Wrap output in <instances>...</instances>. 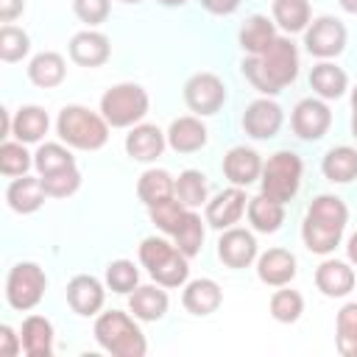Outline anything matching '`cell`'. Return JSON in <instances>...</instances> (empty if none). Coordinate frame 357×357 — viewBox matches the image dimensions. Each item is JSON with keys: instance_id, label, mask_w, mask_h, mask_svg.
<instances>
[{"instance_id": "obj_1", "label": "cell", "mask_w": 357, "mask_h": 357, "mask_svg": "<svg viewBox=\"0 0 357 357\" xmlns=\"http://www.w3.org/2000/svg\"><path fill=\"white\" fill-rule=\"evenodd\" d=\"M243 75L259 89L262 95H276L298 75V53L290 39L276 36L268 50L248 56L243 61Z\"/></svg>"}, {"instance_id": "obj_2", "label": "cell", "mask_w": 357, "mask_h": 357, "mask_svg": "<svg viewBox=\"0 0 357 357\" xmlns=\"http://www.w3.org/2000/svg\"><path fill=\"white\" fill-rule=\"evenodd\" d=\"M346 220H349V209L337 195H318L304 215V226H301L304 245L312 254L335 251V245L343 237Z\"/></svg>"}, {"instance_id": "obj_3", "label": "cell", "mask_w": 357, "mask_h": 357, "mask_svg": "<svg viewBox=\"0 0 357 357\" xmlns=\"http://www.w3.org/2000/svg\"><path fill=\"white\" fill-rule=\"evenodd\" d=\"M95 340L114 357H142L148 351L139 326L120 310H109L95 321Z\"/></svg>"}, {"instance_id": "obj_4", "label": "cell", "mask_w": 357, "mask_h": 357, "mask_svg": "<svg viewBox=\"0 0 357 357\" xmlns=\"http://www.w3.org/2000/svg\"><path fill=\"white\" fill-rule=\"evenodd\" d=\"M59 137L81 151H98L109 139V123L103 114H95L84 106H64L56 120Z\"/></svg>"}, {"instance_id": "obj_5", "label": "cell", "mask_w": 357, "mask_h": 357, "mask_svg": "<svg viewBox=\"0 0 357 357\" xmlns=\"http://www.w3.org/2000/svg\"><path fill=\"white\" fill-rule=\"evenodd\" d=\"M139 262L148 268V273L162 284V287H178L187 282V273H190V265H187V257L159 240V237H145L142 245H139Z\"/></svg>"}, {"instance_id": "obj_6", "label": "cell", "mask_w": 357, "mask_h": 357, "mask_svg": "<svg viewBox=\"0 0 357 357\" xmlns=\"http://www.w3.org/2000/svg\"><path fill=\"white\" fill-rule=\"evenodd\" d=\"M100 112L112 128H126L148 114V92L139 84H117L103 92Z\"/></svg>"}, {"instance_id": "obj_7", "label": "cell", "mask_w": 357, "mask_h": 357, "mask_svg": "<svg viewBox=\"0 0 357 357\" xmlns=\"http://www.w3.org/2000/svg\"><path fill=\"white\" fill-rule=\"evenodd\" d=\"M301 184V159L293 151H279L262 165V195L287 204Z\"/></svg>"}, {"instance_id": "obj_8", "label": "cell", "mask_w": 357, "mask_h": 357, "mask_svg": "<svg viewBox=\"0 0 357 357\" xmlns=\"http://www.w3.org/2000/svg\"><path fill=\"white\" fill-rule=\"evenodd\" d=\"M47 279L36 262H17L6 279V301L14 310H33L45 296Z\"/></svg>"}, {"instance_id": "obj_9", "label": "cell", "mask_w": 357, "mask_h": 357, "mask_svg": "<svg viewBox=\"0 0 357 357\" xmlns=\"http://www.w3.org/2000/svg\"><path fill=\"white\" fill-rule=\"evenodd\" d=\"M184 100L195 114H215L226 100V86L212 73H195L184 84Z\"/></svg>"}, {"instance_id": "obj_10", "label": "cell", "mask_w": 357, "mask_h": 357, "mask_svg": "<svg viewBox=\"0 0 357 357\" xmlns=\"http://www.w3.org/2000/svg\"><path fill=\"white\" fill-rule=\"evenodd\" d=\"M304 45L312 56L318 59H332L346 47V28L340 20L335 17H318L307 33H304Z\"/></svg>"}, {"instance_id": "obj_11", "label": "cell", "mask_w": 357, "mask_h": 357, "mask_svg": "<svg viewBox=\"0 0 357 357\" xmlns=\"http://www.w3.org/2000/svg\"><path fill=\"white\" fill-rule=\"evenodd\" d=\"M332 126V112L318 98H304L293 109V131L301 139H321Z\"/></svg>"}, {"instance_id": "obj_12", "label": "cell", "mask_w": 357, "mask_h": 357, "mask_svg": "<svg viewBox=\"0 0 357 357\" xmlns=\"http://www.w3.org/2000/svg\"><path fill=\"white\" fill-rule=\"evenodd\" d=\"M243 128L254 139L276 137V131L282 128V109H279V103H273L268 98H259V100L248 103L245 112H243Z\"/></svg>"}, {"instance_id": "obj_13", "label": "cell", "mask_w": 357, "mask_h": 357, "mask_svg": "<svg viewBox=\"0 0 357 357\" xmlns=\"http://www.w3.org/2000/svg\"><path fill=\"white\" fill-rule=\"evenodd\" d=\"M245 212V192L240 187H229L206 204V223L215 229H231Z\"/></svg>"}, {"instance_id": "obj_14", "label": "cell", "mask_w": 357, "mask_h": 357, "mask_svg": "<svg viewBox=\"0 0 357 357\" xmlns=\"http://www.w3.org/2000/svg\"><path fill=\"white\" fill-rule=\"evenodd\" d=\"M218 257L229 268H245V265H251L254 257H257V240H254V234L245 231V229H229V231H223V237L218 240Z\"/></svg>"}, {"instance_id": "obj_15", "label": "cell", "mask_w": 357, "mask_h": 357, "mask_svg": "<svg viewBox=\"0 0 357 357\" xmlns=\"http://www.w3.org/2000/svg\"><path fill=\"white\" fill-rule=\"evenodd\" d=\"M223 173L234 187H248L262 173V159L254 148L237 145L223 156Z\"/></svg>"}, {"instance_id": "obj_16", "label": "cell", "mask_w": 357, "mask_h": 357, "mask_svg": "<svg viewBox=\"0 0 357 357\" xmlns=\"http://www.w3.org/2000/svg\"><path fill=\"white\" fill-rule=\"evenodd\" d=\"M257 276L271 287H284L296 276V257L287 248H268L257 262Z\"/></svg>"}, {"instance_id": "obj_17", "label": "cell", "mask_w": 357, "mask_h": 357, "mask_svg": "<svg viewBox=\"0 0 357 357\" xmlns=\"http://www.w3.org/2000/svg\"><path fill=\"white\" fill-rule=\"evenodd\" d=\"M67 304L78 315H95L103 307V284L95 276H73L67 284Z\"/></svg>"}, {"instance_id": "obj_18", "label": "cell", "mask_w": 357, "mask_h": 357, "mask_svg": "<svg viewBox=\"0 0 357 357\" xmlns=\"http://www.w3.org/2000/svg\"><path fill=\"white\" fill-rule=\"evenodd\" d=\"M109 39L98 31H81L70 39V59L81 67H100L109 59Z\"/></svg>"}, {"instance_id": "obj_19", "label": "cell", "mask_w": 357, "mask_h": 357, "mask_svg": "<svg viewBox=\"0 0 357 357\" xmlns=\"http://www.w3.org/2000/svg\"><path fill=\"white\" fill-rule=\"evenodd\" d=\"M126 151L128 156H134L137 162H153L162 156L165 151V134L151 126V123H142V126H134L126 137Z\"/></svg>"}, {"instance_id": "obj_20", "label": "cell", "mask_w": 357, "mask_h": 357, "mask_svg": "<svg viewBox=\"0 0 357 357\" xmlns=\"http://www.w3.org/2000/svg\"><path fill=\"white\" fill-rule=\"evenodd\" d=\"M167 145L178 153H195L206 145V126L198 117H178L167 128Z\"/></svg>"}, {"instance_id": "obj_21", "label": "cell", "mask_w": 357, "mask_h": 357, "mask_svg": "<svg viewBox=\"0 0 357 357\" xmlns=\"http://www.w3.org/2000/svg\"><path fill=\"white\" fill-rule=\"evenodd\" d=\"M315 284H318V290L324 296L340 298V296L351 293V287H354V271L346 262H340V259H326L315 271Z\"/></svg>"}, {"instance_id": "obj_22", "label": "cell", "mask_w": 357, "mask_h": 357, "mask_svg": "<svg viewBox=\"0 0 357 357\" xmlns=\"http://www.w3.org/2000/svg\"><path fill=\"white\" fill-rule=\"evenodd\" d=\"M45 187H42V178H31V176H22V178H14L6 190V198H8V206L20 215H31L36 212L42 204H45Z\"/></svg>"}, {"instance_id": "obj_23", "label": "cell", "mask_w": 357, "mask_h": 357, "mask_svg": "<svg viewBox=\"0 0 357 357\" xmlns=\"http://www.w3.org/2000/svg\"><path fill=\"white\" fill-rule=\"evenodd\" d=\"M220 301H223V293H220L218 282H212V279L190 282L184 287V296H181L184 310L192 312V315H209V312H215L220 307Z\"/></svg>"}, {"instance_id": "obj_24", "label": "cell", "mask_w": 357, "mask_h": 357, "mask_svg": "<svg viewBox=\"0 0 357 357\" xmlns=\"http://www.w3.org/2000/svg\"><path fill=\"white\" fill-rule=\"evenodd\" d=\"M22 349L28 357H50L53 354V324L42 315H28L22 324Z\"/></svg>"}, {"instance_id": "obj_25", "label": "cell", "mask_w": 357, "mask_h": 357, "mask_svg": "<svg viewBox=\"0 0 357 357\" xmlns=\"http://www.w3.org/2000/svg\"><path fill=\"white\" fill-rule=\"evenodd\" d=\"M64 75H67L64 59H61L59 53H53V50H45V53L33 56L31 64H28V78H31L36 86H42V89L59 86V84L64 81Z\"/></svg>"}, {"instance_id": "obj_26", "label": "cell", "mask_w": 357, "mask_h": 357, "mask_svg": "<svg viewBox=\"0 0 357 357\" xmlns=\"http://www.w3.org/2000/svg\"><path fill=\"white\" fill-rule=\"evenodd\" d=\"M128 307L139 321H159L167 312V293L153 287V284L134 287V293L128 298Z\"/></svg>"}, {"instance_id": "obj_27", "label": "cell", "mask_w": 357, "mask_h": 357, "mask_svg": "<svg viewBox=\"0 0 357 357\" xmlns=\"http://www.w3.org/2000/svg\"><path fill=\"white\" fill-rule=\"evenodd\" d=\"M321 170H324V176H326L329 181H335V184H346V181L357 178V151L349 148V145L332 148V151L324 156Z\"/></svg>"}, {"instance_id": "obj_28", "label": "cell", "mask_w": 357, "mask_h": 357, "mask_svg": "<svg viewBox=\"0 0 357 357\" xmlns=\"http://www.w3.org/2000/svg\"><path fill=\"white\" fill-rule=\"evenodd\" d=\"M276 39V31H273V22L262 14H254L245 20V25L240 28V47L251 56L262 53L271 47V42Z\"/></svg>"}, {"instance_id": "obj_29", "label": "cell", "mask_w": 357, "mask_h": 357, "mask_svg": "<svg viewBox=\"0 0 357 357\" xmlns=\"http://www.w3.org/2000/svg\"><path fill=\"white\" fill-rule=\"evenodd\" d=\"M47 112L39 109V106H22L17 114H14V123H11V134L20 139V142H39L42 134H47Z\"/></svg>"}, {"instance_id": "obj_30", "label": "cell", "mask_w": 357, "mask_h": 357, "mask_svg": "<svg viewBox=\"0 0 357 357\" xmlns=\"http://www.w3.org/2000/svg\"><path fill=\"white\" fill-rule=\"evenodd\" d=\"M248 220L257 231H276L282 223H284V204L268 198V195H257L248 201Z\"/></svg>"}, {"instance_id": "obj_31", "label": "cell", "mask_w": 357, "mask_h": 357, "mask_svg": "<svg viewBox=\"0 0 357 357\" xmlns=\"http://www.w3.org/2000/svg\"><path fill=\"white\" fill-rule=\"evenodd\" d=\"M346 84H349L346 73H343L340 67L329 64V61L315 64L312 73H310V86H312L324 100H335V98H340V95L346 92Z\"/></svg>"}, {"instance_id": "obj_32", "label": "cell", "mask_w": 357, "mask_h": 357, "mask_svg": "<svg viewBox=\"0 0 357 357\" xmlns=\"http://www.w3.org/2000/svg\"><path fill=\"white\" fill-rule=\"evenodd\" d=\"M137 195L148 206L162 204V201H167V198L176 195V181L170 178L167 170H145L139 176V184H137Z\"/></svg>"}, {"instance_id": "obj_33", "label": "cell", "mask_w": 357, "mask_h": 357, "mask_svg": "<svg viewBox=\"0 0 357 357\" xmlns=\"http://www.w3.org/2000/svg\"><path fill=\"white\" fill-rule=\"evenodd\" d=\"M273 20L287 31H304L310 22V3L307 0H273Z\"/></svg>"}, {"instance_id": "obj_34", "label": "cell", "mask_w": 357, "mask_h": 357, "mask_svg": "<svg viewBox=\"0 0 357 357\" xmlns=\"http://www.w3.org/2000/svg\"><path fill=\"white\" fill-rule=\"evenodd\" d=\"M173 237H176V248H178L187 259L195 257V254L201 251V245H204V223H201V218H198L195 212H187Z\"/></svg>"}, {"instance_id": "obj_35", "label": "cell", "mask_w": 357, "mask_h": 357, "mask_svg": "<svg viewBox=\"0 0 357 357\" xmlns=\"http://www.w3.org/2000/svg\"><path fill=\"white\" fill-rule=\"evenodd\" d=\"M337 351L343 357H357V301H349L337 312Z\"/></svg>"}, {"instance_id": "obj_36", "label": "cell", "mask_w": 357, "mask_h": 357, "mask_svg": "<svg viewBox=\"0 0 357 357\" xmlns=\"http://www.w3.org/2000/svg\"><path fill=\"white\" fill-rule=\"evenodd\" d=\"M206 176L201 170H184L178 178H176V198L184 204V206H201L206 201Z\"/></svg>"}, {"instance_id": "obj_37", "label": "cell", "mask_w": 357, "mask_h": 357, "mask_svg": "<svg viewBox=\"0 0 357 357\" xmlns=\"http://www.w3.org/2000/svg\"><path fill=\"white\" fill-rule=\"evenodd\" d=\"M33 165H36V170H39L42 176H47V173H59V170L75 167V159H73V153H70L67 148H61V145H56V142H45V145L36 151Z\"/></svg>"}, {"instance_id": "obj_38", "label": "cell", "mask_w": 357, "mask_h": 357, "mask_svg": "<svg viewBox=\"0 0 357 357\" xmlns=\"http://www.w3.org/2000/svg\"><path fill=\"white\" fill-rule=\"evenodd\" d=\"M301 312H304L301 293H296V290H276L271 296V315L279 324H293V321L301 318Z\"/></svg>"}, {"instance_id": "obj_39", "label": "cell", "mask_w": 357, "mask_h": 357, "mask_svg": "<svg viewBox=\"0 0 357 357\" xmlns=\"http://www.w3.org/2000/svg\"><path fill=\"white\" fill-rule=\"evenodd\" d=\"M148 209H151V220H153L162 231H167V234H176L178 223H181L184 215H187V209H184V204H181L178 198H167V201L153 204V206H148Z\"/></svg>"}, {"instance_id": "obj_40", "label": "cell", "mask_w": 357, "mask_h": 357, "mask_svg": "<svg viewBox=\"0 0 357 357\" xmlns=\"http://www.w3.org/2000/svg\"><path fill=\"white\" fill-rule=\"evenodd\" d=\"M31 47V39L25 31L14 28V25H3L0 28V59L3 61H20Z\"/></svg>"}, {"instance_id": "obj_41", "label": "cell", "mask_w": 357, "mask_h": 357, "mask_svg": "<svg viewBox=\"0 0 357 357\" xmlns=\"http://www.w3.org/2000/svg\"><path fill=\"white\" fill-rule=\"evenodd\" d=\"M139 282V271L134 268V262L128 259H114L109 268H106V284L114 290V293H131Z\"/></svg>"}, {"instance_id": "obj_42", "label": "cell", "mask_w": 357, "mask_h": 357, "mask_svg": "<svg viewBox=\"0 0 357 357\" xmlns=\"http://www.w3.org/2000/svg\"><path fill=\"white\" fill-rule=\"evenodd\" d=\"M31 167V156L22 142H3L0 145V170L6 176H25Z\"/></svg>"}, {"instance_id": "obj_43", "label": "cell", "mask_w": 357, "mask_h": 357, "mask_svg": "<svg viewBox=\"0 0 357 357\" xmlns=\"http://www.w3.org/2000/svg\"><path fill=\"white\" fill-rule=\"evenodd\" d=\"M78 184H81V173H78L75 167H67V170L42 176V187H45V192L53 195V198H67V195H73V192L78 190Z\"/></svg>"}, {"instance_id": "obj_44", "label": "cell", "mask_w": 357, "mask_h": 357, "mask_svg": "<svg viewBox=\"0 0 357 357\" xmlns=\"http://www.w3.org/2000/svg\"><path fill=\"white\" fill-rule=\"evenodd\" d=\"M73 8L81 22L100 25L109 17V0H73Z\"/></svg>"}, {"instance_id": "obj_45", "label": "cell", "mask_w": 357, "mask_h": 357, "mask_svg": "<svg viewBox=\"0 0 357 357\" xmlns=\"http://www.w3.org/2000/svg\"><path fill=\"white\" fill-rule=\"evenodd\" d=\"M20 349H22V337L14 335V329L8 324H3L0 326V354L3 357H14Z\"/></svg>"}, {"instance_id": "obj_46", "label": "cell", "mask_w": 357, "mask_h": 357, "mask_svg": "<svg viewBox=\"0 0 357 357\" xmlns=\"http://www.w3.org/2000/svg\"><path fill=\"white\" fill-rule=\"evenodd\" d=\"M201 6L209 11V14H218V17H226L231 11H237L240 0H201Z\"/></svg>"}, {"instance_id": "obj_47", "label": "cell", "mask_w": 357, "mask_h": 357, "mask_svg": "<svg viewBox=\"0 0 357 357\" xmlns=\"http://www.w3.org/2000/svg\"><path fill=\"white\" fill-rule=\"evenodd\" d=\"M25 8V0H0V20L11 22L14 17H20Z\"/></svg>"}, {"instance_id": "obj_48", "label": "cell", "mask_w": 357, "mask_h": 357, "mask_svg": "<svg viewBox=\"0 0 357 357\" xmlns=\"http://www.w3.org/2000/svg\"><path fill=\"white\" fill-rule=\"evenodd\" d=\"M11 123H14V120H8V112L3 109V112H0V126H3V128H0V137H8V131H11Z\"/></svg>"}, {"instance_id": "obj_49", "label": "cell", "mask_w": 357, "mask_h": 357, "mask_svg": "<svg viewBox=\"0 0 357 357\" xmlns=\"http://www.w3.org/2000/svg\"><path fill=\"white\" fill-rule=\"evenodd\" d=\"M346 251H349V259L357 265V231L349 237V245H346Z\"/></svg>"}, {"instance_id": "obj_50", "label": "cell", "mask_w": 357, "mask_h": 357, "mask_svg": "<svg viewBox=\"0 0 357 357\" xmlns=\"http://www.w3.org/2000/svg\"><path fill=\"white\" fill-rule=\"evenodd\" d=\"M340 6H343L349 14H357V0H340Z\"/></svg>"}, {"instance_id": "obj_51", "label": "cell", "mask_w": 357, "mask_h": 357, "mask_svg": "<svg viewBox=\"0 0 357 357\" xmlns=\"http://www.w3.org/2000/svg\"><path fill=\"white\" fill-rule=\"evenodd\" d=\"M159 3H162V6H184L187 0H159Z\"/></svg>"}, {"instance_id": "obj_52", "label": "cell", "mask_w": 357, "mask_h": 357, "mask_svg": "<svg viewBox=\"0 0 357 357\" xmlns=\"http://www.w3.org/2000/svg\"><path fill=\"white\" fill-rule=\"evenodd\" d=\"M351 109L357 112V86H354V92H351Z\"/></svg>"}, {"instance_id": "obj_53", "label": "cell", "mask_w": 357, "mask_h": 357, "mask_svg": "<svg viewBox=\"0 0 357 357\" xmlns=\"http://www.w3.org/2000/svg\"><path fill=\"white\" fill-rule=\"evenodd\" d=\"M351 131H354V137H357V112H354V117H351Z\"/></svg>"}, {"instance_id": "obj_54", "label": "cell", "mask_w": 357, "mask_h": 357, "mask_svg": "<svg viewBox=\"0 0 357 357\" xmlns=\"http://www.w3.org/2000/svg\"><path fill=\"white\" fill-rule=\"evenodd\" d=\"M123 3H139V0H123Z\"/></svg>"}]
</instances>
